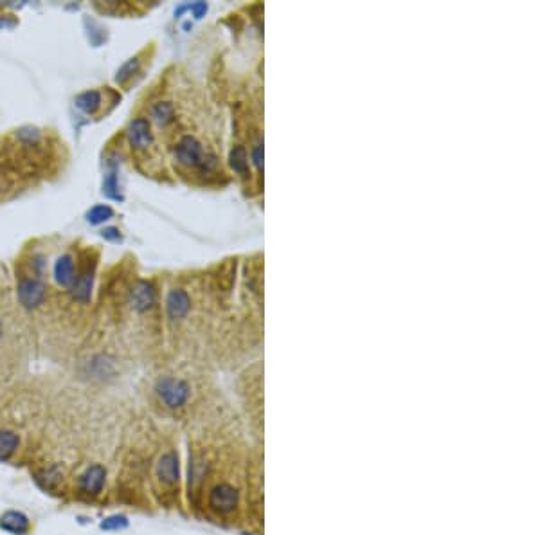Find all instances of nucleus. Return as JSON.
I'll return each instance as SVG.
<instances>
[{
  "label": "nucleus",
  "mask_w": 540,
  "mask_h": 535,
  "mask_svg": "<svg viewBox=\"0 0 540 535\" xmlns=\"http://www.w3.org/2000/svg\"><path fill=\"white\" fill-rule=\"evenodd\" d=\"M155 395L164 408L177 411V409H182L190 402L191 386L184 379L166 375V377H161V379L157 380Z\"/></svg>",
  "instance_id": "nucleus-1"
},
{
  "label": "nucleus",
  "mask_w": 540,
  "mask_h": 535,
  "mask_svg": "<svg viewBox=\"0 0 540 535\" xmlns=\"http://www.w3.org/2000/svg\"><path fill=\"white\" fill-rule=\"evenodd\" d=\"M238 507H240V490L229 481H216L207 490V508L214 516H231Z\"/></svg>",
  "instance_id": "nucleus-2"
},
{
  "label": "nucleus",
  "mask_w": 540,
  "mask_h": 535,
  "mask_svg": "<svg viewBox=\"0 0 540 535\" xmlns=\"http://www.w3.org/2000/svg\"><path fill=\"white\" fill-rule=\"evenodd\" d=\"M19 301L22 307L33 310L43 305L47 298V285L38 276H22L19 281Z\"/></svg>",
  "instance_id": "nucleus-3"
},
{
  "label": "nucleus",
  "mask_w": 540,
  "mask_h": 535,
  "mask_svg": "<svg viewBox=\"0 0 540 535\" xmlns=\"http://www.w3.org/2000/svg\"><path fill=\"white\" fill-rule=\"evenodd\" d=\"M157 483L164 488H175L180 481V459L177 450H166L155 463Z\"/></svg>",
  "instance_id": "nucleus-4"
},
{
  "label": "nucleus",
  "mask_w": 540,
  "mask_h": 535,
  "mask_svg": "<svg viewBox=\"0 0 540 535\" xmlns=\"http://www.w3.org/2000/svg\"><path fill=\"white\" fill-rule=\"evenodd\" d=\"M205 157L207 155L204 153V148H202L199 139L193 138V135H184V138H180L179 142H177L175 159L182 166L202 170Z\"/></svg>",
  "instance_id": "nucleus-5"
},
{
  "label": "nucleus",
  "mask_w": 540,
  "mask_h": 535,
  "mask_svg": "<svg viewBox=\"0 0 540 535\" xmlns=\"http://www.w3.org/2000/svg\"><path fill=\"white\" fill-rule=\"evenodd\" d=\"M106 485V469L101 463L89 465L78 476V490L87 497H98Z\"/></svg>",
  "instance_id": "nucleus-6"
},
{
  "label": "nucleus",
  "mask_w": 540,
  "mask_h": 535,
  "mask_svg": "<svg viewBox=\"0 0 540 535\" xmlns=\"http://www.w3.org/2000/svg\"><path fill=\"white\" fill-rule=\"evenodd\" d=\"M33 530V523L20 510H5L0 516V532L10 535H29Z\"/></svg>",
  "instance_id": "nucleus-7"
},
{
  "label": "nucleus",
  "mask_w": 540,
  "mask_h": 535,
  "mask_svg": "<svg viewBox=\"0 0 540 535\" xmlns=\"http://www.w3.org/2000/svg\"><path fill=\"white\" fill-rule=\"evenodd\" d=\"M130 299H132V307L135 312L144 314L150 312L153 307H155V299H157V292L155 287H153L150 281H137L133 285L132 292H130Z\"/></svg>",
  "instance_id": "nucleus-8"
},
{
  "label": "nucleus",
  "mask_w": 540,
  "mask_h": 535,
  "mask_svg": "<svg viewBox=\"0 0 540 535\" xmlns=\"http://www.w3.org/2000/svg\"><path fill=\"white\" fill-rule=\"evenodd\" d=\"M128 141L135 150H148L153 144L152 124L146 118H135L128 127Z\"/></svg>",
  "instance_id": "nucleus-9"
},
{
  "label": "nucleus",
  "mask_w": 540,
  "mask_h": 535,
  "mask_svg": "<svg viewBox=\"0 0 540 535\" xmlns=\"http://www.w3.org/2000/svg\"><path fill=\"white\" fill-rule=\"evenodd\" d=\"M191 310V298L184 289H171L166 298V312L171 321L184 319Z\"/></svg>",
  "instance_id": "nucleus-10"
},
{
  "label": "nucleus",
  "mask_w": 540,
  "mask_h": 535,
  "mask_svg": "<svg viewBox=\"0 0 540 535\" xmlns=\"http://www.w3.org/2000/svg\"><path fill=\"white\" fill-rule=\"evenodd\" d=\"M54 278L58 285L63 289H72V285L76 281V265H74V258L72 254H62L54 263Z\"/></svg>",
  "instance_id": "nucleus-11"
},
{
  "label": "nucleus",
  "mask_w": 540,
  "mask_h": 535,
  "mask_svg": "<svg viewBox=\"0 0 540 535\" xmlns=\"http://www.w3.org/2000/svg\"><path fill=\"white\" fill-rule=\"evenodd\" d=\"M20 447V435L13 429H0V461H8Z\"/></svg>",
  "instance_id": "nucleus-12"
},
{
  "label": "nucleus",
  "mask_w": 540,
  "mask_h": 535,
  "mask_svg": "<svg viewBox=\"0 0 540 535\" xmlns=\"http://www.w3.org/2000/svg\"><path fill=\"white\" fill-rule=\"evenodd\" d=\"M92 278H94V272L87 269L78 276L74 285H72V296H74V299L80 301V303H87V301H89L90 292H92Z\"/></svg>",
  "instance_id": "nucleus-13"
},
{
  "label": "nucleus",
  "mask_w": 540,
  "mask_h": 535,
  "mask_svg": "<svg viewBox=\"0 0 540 535\" xmlns=\"http://www.w3.org/2000/svg\"><path fill=\"white\" fill-rule=\"evenodd\" d=\"M62 479L63 467H60V465H49V467H45V469H42L36 474V481L45 490H54L58 485L62 483Z\"/></svg>",
  "instance_id": "nucleus-14"
},
{
  "label": "nucleus",
  "mask_w": 540,
  "mask_h": 535,
  "mask_svg": "<svg viewBox=\"0 0 540 535\" xmlns=\"http://www.w3.org/2000/svg\"><path fill=\"white\" fill-rule=\"evenodd\" d=\"M150 114H152V119L157 124L166 127L171 121H175V107L170 101H157L150 110Z\"/></svg>",
  "instance_id": "nucleus-15"
},
{
  "label": "nucleus",
  "mask_w": 540,
  "mask_h": 535,
  "mask_svg": "<svg viewBox=\"0 0 540 535\" xmlns=\"http://www.w3.org/2000/svg\"><path fill=\"white\" fill-rule=\"evenodd\" d=\"M90 368H92V375L95 379H109V377H114L115 373V364L114 360L110 359L109 356H98L92 359L90 362Z\"/></svg>",
  "instance_id": "nucleus-16"
},
{
  "label": "nucleus",
  "mask_w": 540,
  "mask_h": 535,
  "mask_svg": "<svg viewBox=\"0 0 540 535\" xmlns=\"http://www.w3.org/2000/svg\"><path fill=\"white\" fill-rule=\"evenodd\" d=\"M76 105L85 114H94L101 107V94L98 90H87L76 98Z\"/></svg>",
  "instance_id": "nucleus-17"
},
{
  "label": "nucleus",
  "mask_w": 540,
  "mask_h": 535,
  "mask_svg": "<svg viewBox=\"0 0 540 535\" xmlns=\"http://www.w3.org/2000/svg\"><path fill=\"white\" fill-rule=\"evenodd\" d=\"M126 526H128V517L123 516V514H114V516L104 517L100 528L104 532H119L124 530Z\"/></svg>",
  "instance_id": "nucleus-18"
},
{
  "label": "nucleus",
  "mask_w": 540,
  "mask_h": 535,
  "mask_svg": "<svg viewBox=\"0 0 540 535\" xmlns=\"http://www.w3.org/2000/svg\"><path fill=\"white\" fill-rule=\"evenodd\" d=\"M137 71H139V58H132V60H128V62L121 67V71L117 72L115 80H117V83L124 85V83H126V81H128Z\"/></svg>",
  "instance_id": "nucleus-19"
},
{
  "label": "nucleus",
  "mask_w": 540,
  "mask_h": 535,
  "mask_svg": "<svg viewBox=\"0 0 540 535\" xmlns=\"http://www.w3.org/2000/svg\"><path fill=\"white\" fill-rule=\"evenodd\" d=\"M231 166L234 168V171H245L247 168V152L243 146H236L231 153Z\"/></svg>",
  "instance_id": "nucleus-20"
},
{
  "label": "nucleus",
  "mask_w": 540,
  "mask_h": 535,
  "mask_svg": "<svg viewBox=\"0 0 540 535\" xmlns=\"http://www.w3.org/2000/svg\"><path fill=\"white\" fill-rule=\"evenodd\" d=\"M110 215H112V209L100 206V208H95L94 211L90 213V217H92V222H101L104 217H110ZM104 220H106V218H104Z\"/></svg>",
  "instance_id": "nucleus-21"
},
{
  "label": "nucleus",
  "mask_w": 540,
  "mask_h": 535,
  "mask_svg": "<svg viewBox=\"0 0 540 535\" xmlns=\"http://www.w3.org/2000/svg\"><path fill=\"white\" fill-rule=\"evenodd\" d=\"M254 164L261 171V168H263V144H261V141L254 146Z\"/></svg>",
  "instance_id": "nucleus-22"
}]
</instances>
